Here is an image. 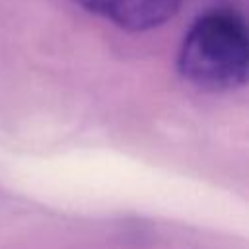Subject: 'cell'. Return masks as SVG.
<instances>
[{
  "label": "cell",
  "mask_w": 249,
  "mask_h": 249,
  "mask_svg": "<svg viewBox=\"0 0 249 249\" xmlns=\"http://www.w3.org/2000/svg\"><path fill=\"white\" fill-rule=\"evenodd\" d=\"M179 74L210 91L245 84L249 70V39L243 18L233 10H210L198 16L183 37Z\"/></svg>",
  "instance_id": "cell-1"
},
{
  "label": "cell",
  "mask_w": 249,
  "mask_h": 249,
  "mask_svg": "<svg viewBox=\"0 0 249 249\" xmlns=\"http://www.w3.org/2000/svg\"><path fill=\"white\" fill-rule=\"evenodd\" d=\"M84 10L126 31H146L175 16L183 0H74Z\"/></svg>",
  "instance_id": "cell-2"
}]
</instances>
